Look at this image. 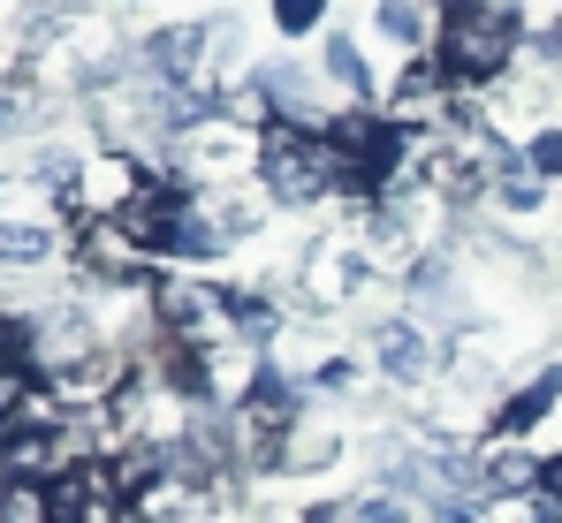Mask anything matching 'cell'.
Instances as JSON below:
<instances>
[{
    "mask_svg": "<svg viewBox=\"0 0 562 523\" xmlns=\"http://www.w3.org/2000/svg\"><path fill=\"white\" fill-rule=\"evenodd\" d=\"M274 8V31L281 38H304V31H319L327 23V0H267Z\"/></svg>",
    "mask_w": 562,
    "mask_h": 523,
    "instance_id": "obj_12",
    "label": "cell"
},
{
    "mask_svg": "<svg viewBox=\"0 0 562 523\" xmlns=\"http://www.w3.org/2000/svg\"><path fill=\"white\" fill-rule=\"evenodd\" d=\"M319 61H327V77H335V91L350 99V106H373V69H366V46H358V31H327L319 38Z\"/></svg>",
    "mask_w": 562,
    "mask_h": 523,
    "instance_id": "obj_7",
    "label": "cell"
},
{
    "mask_svg": "<svg viewBox=\"0 0 562 523\" xmlns=\"http://www.w3.org/2000/svg\"><path fill=\"white\" fill-rule=\"evenodd\" d=\"M562 410V364H548V372H532L525 387H509L494 410H486V440L494 447H517V440L532 433L540 418H555Z\"/></svg>",
    "mask_w": 562,
    "mask_h": 523,
    "instance_id": "obj_5",
    "label": "cell"
},
{
    "mask_svg": "<svg viewBox=\"0 0 562 523\" xmlns=\"http://www.w3.org/2000/svg\"><path fill=\"white\" fill-rule=\"evenodd\" d=\"M525 168L540 174V182H562V129H555V122L525 137Z\"/></svg>",
    "mask_w": 562,
    "mask_h": 523,
    "instance_id": "obj_11",
    "label": "cell"
},
{
    "mask_svg": "<svg viewBox=\"0 0 562 523\" xmlns=\"http://www.w3.org/2000/svg\"><path fill=\"white\" fill-rule=\"evenodd\" d=\"M350 523H411V501L387 493V486H366V493L350 501Z\"/></svg>",
    "mask_w": 562,
    "mask_h": 523,
    "instance_id": "obj_10",
    "label": "cell"
},
{
    "mask_svg": "<svg viewBox=\"0 0 562 523\" xmlns=\"http://www.w3.org/2000/svg\"><path fill=\"white\" fill-rule=\"evenodd\" d=\"M23 342H31V334H23V319L0 304V364H8V356H23Z\"/></svg>",
    "mask_w": 562,
    "mask_h": 523,
    "instance_id": "obj_15",
    "label": "cell"
},
{
    "mask_svg": "<svg viewBox=\"0 0 562 523\" xmlns=\"http://www.w3.org/2000/svg\"><path fill=\"white\" fill-rule=\"evenodd\" d=\"M366 349H373V364L395 387H434L449 372V342L434 327H418V319H380L373 334H366Z\"/></svg>",
    "mask_w": 562,
    "mask_h": 523,
    "instance_id": "obj_3",
    "label": "cell"
},
{
    "mask_svg": "<svg viewBox=\"0 0 562 523\" xmlns=\"http://www.w3.org/2000/svg\"><path fill=\"white\" fill-rule=\"evenodd\" d=\"M540 501H548V509L562 516V447L548 455V463H540Z\"/></svg>",
    "mask_w": 562,
    "mask_h": 523,
    "instance_id": "obj_14",
    "label": "cell"
},
{
    "mask_svg": "<svg viewBox=\"0 0 562 523\" xmlns=\"http://www.w3.org/2000/svg\"><path fill=\"white\" fill-rule=\"evenodd\" d=\"M517 54H525V23H502L486 8H441L434 61L449 69V84H502Z\"/></svg>",
    "mask_w": 562,
    "mask_h": 523,
    "instance_id": "obj_2",
    "label": "cell"
},
{
    "mask_svg": "<svg viewBox=\"0 0 562 523\" xmlns=\"http://www.w3.org/2000/svg\"><path fill=\"white\" fill-rule=\"evenodd\" d=\"M0 523H54V486H8L0 478Z\"/></svg>",
    "mask_w": 562,
    "mask_h": 523,
    "instance_id": "obj_9",
    "label": "cell"
},
{
    "mask_svg": "<svg viewBox=\"0 0 562 523\" xmlns=\"http://www.w3.org/2000/svg\"><path fill=\"white\" fill-rule=\"evenodd\" d=\"M23 122H31V91H23V84H0V137H8V129H23Z\"/></svg>",
    "mask_w": 562,
    "mask_h": 523,
    "instance_id": "obj_13",
    "label": "cell"
},
{
    "mask_svg": "<svg viewBox=\"0 0 562 523\" xmlns=\"http://www.w3.org/2000/svg\"><path fill=\"white\" fill-rule=\"evenodd\" d=\"M259 190L289 205V213H312L319 197H335V152L319 129H296V122H259Z\"/></svg>",
    "mask_w": 562,
    "mask_h": 523,
    "instance_id": "obj_1",
    "label": "cell"
},
{
    "mask_svg": "<svg viewBox=\"0 0 562 523\" xmlns=\"http://www.w3.org/2000/svg\"><path fill=\"white\" fill-rule=\"evenodd\" d=\"M540 463H548V455H532L525 440H517V447H486V455H479V493H486L494 509L532 501V493H540Z\"/></svg>",
    "mask_w": 562,
    "mask_h": 523,
    "instance_id": "obj_6",
    "label": "cell"
},
{
    "mask_svg": "<svg viewBox=\"0 0 562 523\" xmlns=\"http://www.w3.org/2000/svg\"><path fill=\"white\" fill-rule=\"evenodd\" d=\"M46 259H54L46 220H0V265H46Z\"/></svg>",
    "mask_w": 562,
    "mask_h": 523,
    "instance_id": "obj_8",
    "label": "cell"
},
{
    "mask_svg": "<svg viewBox=\"0 0 562 523\" xmlns=\"http://www.w3.org/2000/svg\"><path fill=\"white\" fill-rule=\"evenodd\" d=\"M380 114H387L403 137H411V129L434 137L441 122H457V84H449V69H441V61H411V69L387 84V106H380Z\"/></svg>",
    "mask_w": 562,
    "mask_h": 523,
    "instance_id": "obj_4",
    "label": "cell"
}]
</instances>
